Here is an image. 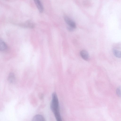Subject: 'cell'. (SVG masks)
Masks as SVG:
<instances>
[{"label": "cell", "instance_id": "obj_2", "mask_svg": "<svg viewBox=\"0 0 121 121\" xmlns=\"http://www.w3.org/2000/svg\"><path fill=\"white\" fill-rule=\"evenodd\" d=\"M64 19L65 22L69 26L74 29H75L76 27V24L69 17L66 16L64 17Z\"/></svg>", "mask_w": 121, "mask_h": 121}, {"label": "cell", "instance_id": "obj_7", "mask_svg": "<svg viewBox=\"0 0 121 121\" xmlns=\"http://www.w3.org/2000/svg\"><path fill=\"white\" fill-rule=\"evenodd\" d=\"M112 52L113 55L116 57L121 58V51L113 49Z\"/></svg>", "mask_w": 121, "mask_h": 121}, {"label": "cell", "instance_id": "obj_1", "mask_svg": "<svg viewBox=\"0 0 121 121\" xmlns=\"http://www.w3.org/2000/svg\"><path fill=\"white\" fill-rule=\"evenodd\" d=\"M51 109L53 112L57 121H62L59 107V102L56 93H53L52 94V99L50 104Z\"/></svg>", "mask_w": 121, "mask_h": 121}, {"label": "cell", "instance_id": "obj_8", "mask_svg": "<svg viewBox=\"0 0 121 121\" xmlns=\"http://www.w3.org/2000/svg\"><path fill=\"white\" fill-rule=\"evenodd\" d=\"M15 79L14 74L12 73H10L8 77V80L9 82L11 83H13L14 82Z\"/></svg>", "mask_w": 121, "mask_h": 121}, {"label": "cell", "instance_id": "obj_5", "mask_svg": "<svg viewBox=\"0 0 121 121\" xmlns=\"http://www.w3.org/2000/svg\"><path fill=\"white\" fill-rule=\"evenodd\" d=\"M32 121H45L44 117L42 115H37L33 117Z\"/></svg>", "mask_w": 121, "mask_h": 121}, {"label": "cell", "instance_id": "obj_6", "mask_svg": "<svg viewBox=\"0 0 121 121\" xmlns=\"http://www.w3.org/2000/svg\"><path fill=\"white\" fill-rule=\"evenodd\" d=\"M7 48V46L5 43L2 40H0V50L4 51Z\"/></svg>", "mask_w": 121, "mask_h": 121}, {"label": "cell", "instance_id": "obj_3", "mask_svg": "<svg viewBox=\"0 0 121 121\" xmlns=\"http://www.w3.org/2000/svg\"><path fill=\"white\" fill-rule=\"evenodd\" d=\"M80 54L81 57L84 60L86 61H88L89 60V55L88 52L86 50H82L80 52Z\"/></svg>", "mask_w": 121, "mask_h": 121}, {"label": "cell", "instance_id": "obj_4", "mask_svg": "<svg viewBox=\"0 0 121 121\" xmlns=\"http://www.w3.org/2000/svg\"><path fill=\"white\" fill-rule=\"evenodd\" d=\"M40 13H42L43 10V6L39 0H33Z\"/></svg>", "mask_w": 121, "mask_h": 121}, {"label": "cell", "instance_id": "obj_9", "mask_svg": "<svg viewBox=\"0 0 121 121\" xmlns=\"http://www.w3.org/2000/svg\"><path fill=\"white\" fill-rule=\"evenodd\" d=\"M116 93L118 96L121 98V87L119 86L116 90Z\"/></svg>", "mask_w": 121, "mask_h": 121}]
</instances>
